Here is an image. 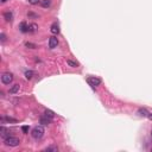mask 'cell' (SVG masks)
Returning <instances> with one entry per match:
<instances>
[{"label": "cell", "instance_id": "cell-1", "mask_svg": "<svg viewBox=\"0 0 152 152\" xmlns=\"http://www.w3.org/2000/svg\"><path fill=\"white\" fill-rule=\"evenodd\" d=\"M44 133H45L44 127L40 125V126H36L33 130H32L31 135H32V138H34V139H40V138H43Z\"/></svg>", "mask_w": 152, "mask_h": 152}, {"label": "cell", "instance_id": "cell-2", "mask_svg": "<svg viewBox=\"0 0 152 152\" xmlns=\"http://www.w3.org/2000/svg\"><path fill=\"white\" fill-rule=\"evenodd\" d=\"M4 144H5L6 146H10V147H17V146H19L20 140L18 138H16V137L10 135L9 138H6L5 140H4Z\"/></svg>", "mask_w": 152, "mask_h": 152}, {"label": "cell", "instance_id": "cell-3", "mask_svg": "<svg viewBox=\"0 0 152 152\" xmlns=\"http://www.w3.org/2000/svg\"><path fill=\"white\" fill-rule=\"evenodd\" d=\"M87 82L89 83L90 87H98V86H100V83H101V80L99 79V77H95V76H90V77H88L87 79Z\"/></svg>", "mask_w": 152, "mask_h": 152}, {"label": "cell", "instance_id": "cell-4", "mask_svg": "<svg viewBox=\"0 0 152 152\" xmlns=\"http://www.w3.org/2000/svg\"><path fill=\"white\" fill-rule=\"evenodd\" d=\"M12 81H13V75L11 73H4L1 75V82L4 85H10Z\"/></svg>", "mask_w": 152, "mask_h": 152}, {"label": "cell", "instance_id": "cell-5", "mask_svg": "<svg viewBox=\"0 0 152 152\" xmlns=\"http://www.w3.org/2000/svg\"><path fill=\"white\" fill-rule=\"evenodd\" d=\"M57 45H58V39H57V37H55V36L50 37V39H49V48L55 49V48H57Z\"/></svg>", "mask_w": 152, "mask_h": 152}, {"label": "cell", "instance_id": "cell-6", "mask_svg": "<svg viewBox=\"0 0 152 152\" xmlns=\"http://www.w3.org/2000/svg\"><path fill=\"white\" fill-rule=\"evenodd\" d=\"M50 31L52 34H58L59 33V25L57 24V23H54L50 27Z\"/></svg>", "mask_w": 152, "mask_h": 152}, {"label": "cell", "instance_id": "cell-7", "mask_svg": "<svg viewBox=\"0 0 152 152\" xmlns=\"http://www.w3.org/2000/svg\"><path fill=\"white\" fill-rule=\"evenodd\" d=\"M0 132H1V134H0V135H1V138H3L4 140H5L6 138H9V137H10V132L6 130L4 126L0 127Z\"/></svg>", "mask_w": 152, "mask_h": 152}, {"label": "cell", "instance_id": "cell-8", "mask_svg": "<svg viewBox=\"0 0 152 152\" xmlns=\"http://www.w3.org/2000/svg\"><path fill=\"white\" fill-rule=\"evenodd\" d=\"M39 122H40L42 125H49V124L51 122V118H49V116H46V115L40 116Z\"/></svg>", "mask_w": 152, "mask_h": 152}, {"label": "cell", "instance_id": "cell-9", "mask_svg": "<svg viewBox=\"0 0 152 152\" xmlns=\"http://www.w3.org/2000/svg\"><path fill=\"white\" fill-rule=\"evenodd\" d=\"M29 24H26L25 22H23V23H20V25H19V29H20V31L22 32H24V33H25V32H29Z\"/></svg>", "mask_w": 152, "mask_h": 152}, {"label": "cell", "instance_id": "cell-10", "mask_svg": "<svg viewBox=\"0 0 152 152\" xmlns=\"http://www.w3.org/2000/svg\"><path fill=\"white\" fill-rule=\"evenodd\" d=\"M4 18H5L6 22H12V19H13V14H12V12L7 11L4 13Z\"/></svg>", "mask_w": 152, "mask_h": 152}, {"label": "cell", "instance_id": "cell-11", "mask_svg": "<svg viewBox=\"0 0 152 152\" xmlns=\"http://www.w3.org/2000/svg\"><path fill=\"white\" fill-rule=\"evenodd\" d=\"M138 115L147 116L149 115V112H147V109H145V108H140V109H138Z\"/></svg>", "mask_w": 152, "mask_h": 152}, {"label": "cell", "instance_id": "cell-12", "mask_svg": "<svg viewBox=\"0 0 152 152\" xmlns=\"http://www.w3.org/2000/svg\"><path fill=\"white\" fill-rule=\"evenodd\" d=\"M19 85H14L13 87L10 89V94H17L18 92H19Z\"/></svg>", "mask_w": 152, "mask_h": 152}, {"label": "cell", "instance_id": "cell-13", "mask_svg": "<svg viewBox=\"0 0 152 152\" xmlns=\"http://www.w3.org/2000/svg\"><path fill=\"white\" fill-rule=\"evenodd\" d=\"M67 64L69 65V67H71V68H76L77 65H79V63L75 62V61H71V59H68V61H67Z\"/></svg>", "mask_w": 152, "mask_h": 152}, {"label": "cell", "instance_id": "cell-14", "mask_svg": "<svg viewBox=\"0 0 152 152\" xmlns=\"http://www.w3.org/2000/svg\"><path fill=\"white\" fill-rule=\"evenodd\" d=\"M44 115H46V116H49V118H54L55 116V113L52 112V110H50V109H45V112H44Z\"/></svg>", "mask_w": 152, "mask_h": 152}, {"label": "cell", "instance_id": "cell-15", "mask_svg": "<svg viewBox=\"0 0 152 152\" xmlns=\"http://www.w3.org/2000/svg\"><path fill=\"white\" fill-rule=\"evenodd\" d=\"M44 151L45 152H57L58 151V149H57V146H48Z\"/></svg>", "mask_w": 152, "mask_h": 152}, {"label": "cell", "instance_id": "cell-16", "mask_svg": "<svg viewBox=\"0 0 152 152\" xmlns=\"http://www.w3.org/2000/svg\"><path fill=\"white\" fill-rule=\"evenodd\" d=\"M37 29H38V26L36 24H31V25L29 26V32H36Z\"/></svg>", "mask_w": 152, "mask_h": 152}, {"label": "cell", "instance_id": "cell-17", "mask_svg": "<svg viewBox=\"0 0 152 152\" xmlns=\"http://www.w3.org/2000/svg\"><path fill=\"white\" fill-rule=\"evenodd\" d=\"M32 76H33V71H32V70H26L25 71V77L27 80L32 79Z\"/></svg>", "mask_w": 152, "mask_h": 152}, {"label": "cell", "instance_id": "cell-18", "mask_svg": "<svg viewBox=\"0 0 152 152\" xmlns=\"http://www.w3.org/2000/svg\"><path fill=\"white\" fill-rule=\"evenodd\" d=\"M50 4H51L50 0H43V1H42V6H43V7H49V6H50Z\"/></svg>", "mask_w": 152, "mask_h": 152}, {"label": "cell", "instance_id": "cell-19", "mask_svg": "<svg viewBox=\"0 0 152 152\" xmlns=\"http://www.w3.org/2000/svg\"><path fill=\"white\" fill-rule=\"evenodd\" d=\"M25 45L27 46V48H31V49H36V48H37V46H36V44H32V43H29V42L26 43Z\"/></svg>", "mask_w": 152, "mask_h": 152}, {"label": "cell", "instance_id": "cell-20", "mask_svg": "<svg viewBox=\"0 0 152 152\" xmlns=\"http://www.w3.org/2000/svg\"><path fill=\"white\" fill-rule=\"evenodd\" d=\"M29 3L31 5H37L38 3H40V0H29Z\"/></svg>", "mask_w": 152, "mask_h": 152}, {"label": "cell", "instance_id": "cell-21", "mask_svg": "<svg viewBox=\"0 0 152 152\" xmlns=\"http://www.w3.org/2000/svg\"><path fill=\"white\" fill-rule=\"evenodd\" d=\"M22 130H23V132H24V133H27L29 132V127L27 126H23Z\"/></svg>", "mask_w": 152, "mask_h": 152}, {"label": "cell", "instance_id": "cell-22", "mask_svg": "<svg viewBox=\"0 0 152 152\" xmlns=\"http://www.w3.org/2000/svg\"><path fill=\"white\" fill-rule=\"evenodd\" d=\"M0 38H1V42H5V40H6V36H5V33H1V34H0Z\"/></svg>", "mask_w": 152, "mask_h": 152}, {"label": "cell", "instance_id": "cell-23", "mask_svg": "<svg viewBox=\"0 0 152 152\" xmlns=\"http://www.w3.org/2000/svg\"><path fill=\"white\" fill-rule=\"evenodd\" d=\"M6 120H7V121H12V122H16V121H17V120H16V119H13V118H9V116H6Z\"/></svg>", "mask_w": 152, "mask_h": 152}, {"label": "cell", "instance_id": "cell-24", "mask_svg": "<svg viewBox=\"0 0 152 152\" xmlns=\"http://www.w3.org/2000/svg\"><path fill=\"white\" fill-rule=\"evenodd\" d=\"M147 118H149L150 120H152V113H149V115H147Z\"/></svg>", "mask_w": 152, "mask_h": 152}, {"label": "cell", "instance_id": "cell-25", "mask_svg": "<svg viewBox=\"0 0 152 152\" xmlns=\"http://www.w3.org/2000/svg\"><path fill=\"white\" fill-rule=\"evenodd\" d=\"M6 1H7V0H1V3H6Z\"/></svg>", "mask_w": 152, "mask_h": 152}, {"label": "cell", "instance_id": "cell-26", "mask_svg": "<svg viewBox=\"0 0 152 152\" xmlns=\"http://www.w3.org/2000/svg\"><path fill=\"white\" fill-rule=\"evenodd\" d=\"M151 135H152V131H151Z\"/></svg>", "mask_w": 152, "mask_h": 152}, {"label": "cell", "instance_id": "cell-27", "mask_svg": "<svg viewBox=\"0 0 152 152\" xmlns=\"http://www.w3.org/2000/svg\"><path fill=\"white\" fill-rule=\"evenodd\" d=\"M151 151H152V149H151Z\"/></svg>", "mask_w": 152, "mask_h": 152}]
</instances>
